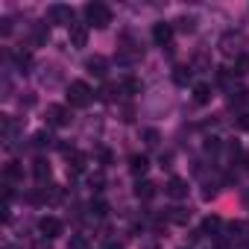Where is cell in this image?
Masks as SVG:
<instances>
[{"label": "cell", "instance_id": "cell-1", "mask_svg": "<svg viewBox=\"0 0 249 249\" xmlns=\"http://www.w3.org/2000/svg\"><path fill=\"white\" fill-rule=\"evenodd\" d=\"M85 18H88V24H94L97 30H103V27L111 24V9L106 3H88L85 6Z\"/></svg>", "mask_w": 249, "mask_h": 249}, {"label": "cell", "instance_id": "cell-2", "mask_svg": "<svg viewBox=\"0 0 249 249\" xmlns=\"http://www.w3.org/2000/svg\"><path fill=\"white\" fill-rule=\"evenodd\" d=\"M68 103H71L73 108L88 106V103H91V88H88V82H82V79L71 82V85H68Z\"/></svg>", "mask_w": 249, "mask_h": 249}, {"label": "cell", "instance_id": "cell-3", "mask_svg": "<svg viewBox=\"0 0 249 249\" xmlns=\"http://www.w3.org/2000/svg\"><path fill=\"white\" fill-rule=\"evenodd\" d=\"M38 231H41L47 240H53V237H59V234L65 231V226H62L59 217H41V220H38Z\"/></svg>", "mask_w": 249, "mask_h": 249}, {"label": "cell", "instance_id": "cell-4", "mask_svg": "<svg viewBox=\"0 0 249 249\" xmlns=\"http://www.w3.org/2000/svg\"><path fill=\"white\" fill-rule=\"evenodd\" d=\"M47 123H50V126H68V123H71V111L65 106H47Z\"/></svg>", "mask_w": 249, "mask_h": 249}, {"label": "cell", "instance_id": "cell-5", "mask_svg": "<svg viewBox=\"0 0 249 249\" xmlns=\"http://www.w3.org/2000/svg\"><path fill=\"white\" fill-rule=\"evenodd\" d=\"M47 18H50V21H56V24H68V27H73V12H71V6L56 3V6H50V9H47Z\"/></svg>", "mask_w": 249, "mask_h": 249}, {"label": "cell", "instance_id": "cell-6", "mask_svg": "<svg viewBox=\"0 0 249 249\" xmlns=\"http://www.w3.org/2000/svg\"><path fill=\"white\" fill-rule=\"evenodd\" d=\"M153 38H156L159 47H167V44L173 41V24H164V21L156 24V27H153Z\"/></svg>", "mask_w": 249, "mask_h": 249}, {"label": "cell", "instance_id": "cell-7", "mask_svg": "<svg viewBox=\"0 0 249 249\" xmlns=\"http://www.w3.org/2000/svg\"><path fill=\"white\" fill-rule=\"evenodd\" d=\"M164 191H167V196H170V199H182V196H188V182H185L182 176H173V179L167 182V188H164Z\"/></svg>", "mask_w": 249, "mask_h": 249}, {"label": "cell", "instance_id": "cell-8", "mask_svg": "<svg viewBox=\"0 0 249 249\" xmlns=\"http://www.w3.org/2000/svg\"><path fill=\"white\" fill-rule=\"evenodd\" d=\"M117 91H123V94H141L144 91V82L135 79V76H123L120 85H117Z\"/></svg>", "mask_w": 249, "mask_h": 249}, {"label": "cell", "instance_id": "cell-9", "mask_svg": "<svg viewBox=\"0 0 249 249\" xmlns=\"http://www.w3.org/2000/svg\"><path fill=\"white\" fill-rule=\"evenodd\" d=\"M71 44L73 47H85L88 44V27L85 24H73L71 27Z\"/></svg>", "mask_w": 249, "mask_h": 249}, {"label": "cell", "instance_id": "cell-10", "mask_svg": "<svg viewBox=\"0 0 249 249\" xmlns=\"http://www.w3.org/2000/svg\"><path fill=\"white\" fill-rule=\"evenodd\" d=\"M129 170H132V176H144V173L150 170V159H147V156H138V153H135V156L129 159Z\"/></svg>", "mask_w": 249, "mask_h": 249}, {"label": "cell", "instance_id": "cell-11", "mask_svg": "<svg viewBox=\"0 0 249 249\" xmlns=\"http://www.w3.org/2000/svg\"><path fill=\"white\" fill-rule=\"evenodd\" d=\"M208 100H211V85H208V82H196V85H194V103L205 106Z\"/></svg>", "mask_w": 249, "mask_h": 249}, {"label": "cell", "instance_id": "cell-12", "mask_svg": "<svg viewBox=\"0 0 249 249\" xmlns=\"http://www.w3.org/2000/svg\"><path fill=\"white\" fill-rule=\"evenodd\" d=\"M85 68H88V73H94V76H106V59H103V56H91V59L85 62Z\"/></svg>", "mask_w": 249, "mask_h": 249}, {"label": "cell", "instance_id": "cell-13", "mask_svg": "<svg viewBox=\"0 0 249 249\" xmlns=\"http://www.w3.org/2000/svg\"><path fill=\"white\" fill-rule=\"evenodd\" d=\"M135 196H138V199H144V202H147V199H153V196H156V185H153V182H147V179H144V182H138V185H135Z\"/></svg>", "mask_w": 249, "mask_h": 249}, {"label": "cell", "instance_id": "cell-14", "mask_svg": "<svg viewBox=\"0 0 249 249\" xmlns=\"http://www.w3.org/2000/svg\"><path fill=\"white\" fill-rule=\"evenodd\" d=\"M33 176H36L38 182H47V179H50V164H47L44 159H36V164H33Z\"/></svg>", "mask_w": 249, "mask_h": 249}, {"label": "cell", "instance_id": "cell-15", "mask_svg": "<svg viewBox=\"0 0 249 249\" xmlns=\"http://www.w3.org/2000/svg\"><path fill=\"white\" fill-rule=\"evenodd\" d=\"M220 229H223V220H220V217H208V220L202 223V231H208L214 240H217V237H223V234H220Z\"/></svg>", "mask_w": 249, "mask_h": 249}, {"label": "cell", "instance_id": "cell-16", "mask_svg": "<svg viewBox=\"0 0 249 249\" xmlns=\"http://www.w3.org/2000/svg\"><path fill=\"white\" fill-rule=\"evenodd\" d=\"M191 76H194V73H191V68H185V65L173 68V82H176V85H188V82H191Z\"/></svg>", "mask_w": 249, "mask_h": 249}, {"label": "cell", "instance_id": "cell-17", "mask_svg": "<svg viewBox=\"0 0 249 249\" xmlns=\"http://www.w3.org/2000/svg\"><path fill=\"white\" fill-rule=\"evenodd\" d=\"M50 38V30H47V24H36V30H33V44H44Z\"/></svg>", "mask_w": 249, "mask_h": 249}, {"label": "cell", "instance_id": "cell-18", "mask_svg": "<svg viewBox=\"0 0 249 249\" xmlns=\"http://www.w3.org/2000/svg\"><path fill=\"white\" fill-rule=\"evenodd\" d=\"M15 62H18V68L27 73V68L33 65V53H30V50H18V53H15Z\"/></svg>", "mask_w": 249, "mask_h": 249}, {"label": "cell", "instance_id": "cell-19", "mask_svg": "<svg viewBox=\"0 0 249 249\" xmlns=\"http://www.w3.org/2000/svg\"><path fill=\"white\" fill-rule=\"evenodd\" d=\"M3 179H6V185H9V182H15V179H21V167H18V161H9V164H6Z\"/></svg>", "mask_w": 249, "mask_h": 249}, {"label": "cell", "instance_id": "cell-20", "mask_svg": "<svg viewBox=\"0 0 249 249\" xmlns=\"http://www.w3.org/2000/svg\"><path fill=\"white\" fill-rule=\"evenodd\" d=\"M88 208H91V214H94V217H106V214H108V205H106V199H100V196H97V199H91V205H88Z\"/></svg>", "mask_w": 249, "mask_h": 249}, {"label": "cell", "instance_id": "cell-21", "mask_svg": "<svg viewBox=\"0 0 249 249\" xmlns=\"http://www.w3.org/2000/svg\"><path fill=\"white\" fill-rule=\"evenodd\" d=\"M33 144H36V147H50L53 138H50V132H36V135H33Z\"/></svg>", "mask_w": 249, "mask_h": 249}, {"label": "cell", "instance_id": "cell-22", "mask_svg": "<svg viewBox=\"0 0 249 249\" xmlns=\"http://www.w3.org/2000/svg\"><path fill=\"white\" fill-rule=\"evenodd\" d=\"M188 217H191V211H185V208H173V214H170L173 223H188Z\"/></svg>", "mask_w": 249, "mask_h": 249}, {"label": "cell", "instance_id": "cell-23", "mask_svg": "<svg viewBox=\"0 0 249 249\" xmlns=\"http://www.w3.org/2000/svg\"><path fill=\"white\" fill-rule=\"evenodd\" d=\"M234 73H249V56H237V62H234Z\"/></svg>", "mask_w": 249, "mask_h": 249}, {"label": "cell", "instance_id": "cell-24", "mask_svg": "<svg viewBox=\"0 0 249 249\" xmlns=\"http://www.w3.org/2000/svg\"><path fill=\"white\" fill-rule=\"evenodd\" d=\"M71 249H88V240H85L82 234H73V237H71Z\"/></svg>", "mask_w": 249, "mask_h": 249}, {"label": "cell", "instance_id": "cell-25", "mask_svg": "<svg viewBox=\"0 0 249 249\" xmlns=\"http://www.w3.org/2000/svg\"><path fill=\"white\" fill-rule=\"evenodd\" d=\"M144 138H147V144H150V147H156V144H159V132H156V129H144Z\"/></svg>", "mask_w": 249, "mask_h": 249}, {"label": "cell", "instance_id": "cell-26", "mask_svg": "<svg viewBox=\"0 0 249 249\" xmlns=\"http://www.w3.org/2000/svg\"><path fill=\"white\" fill-rule=\"evenodd\" d=\"M179 30L191 33V30H194V18H179Z\"/></svg>", "mask_w": 249, "mask_h": 249}, {"label": "cell", "instance_id": "cell-27", "mask_svg": "<svg viewBox=\"0 0 249 249\" xmlns=\"http://www.w3.org/2000/svg\"><path fill=\"white\" fill-rule=\"evenodd\" d=\"M237 126L249 132V114H240V117H237Z\"/></svg>", "mask_w": 249, "mask_h": 249}, {"label": "cell", "instance_id": "cell-28", "mask_svg": "<svg viewBox=\"0 0 249 249\" xmlns=\"http://www.w3.org/2000/svg\"><path fill=\"white\" fill-rule=\"evenodd\" d=\"M91 188L94 191H103V176H91Z\"/></svg>", "mask_w": 249, "mask_h": 249}, {"label": "cell", "instance_id": "cell-29", "mask_svg": "<svg viewBox=\"0 0 249 249\" xmlns=\"http://www.w3.org/2000/svg\"><path fill=\"white\" fill-rule=\"evenodd\" d=\"M33 249H50V240H38V243H36Z\"/></svg>", "mask_w": 249, "mask_h": 249}, {"label": "cell", "instance_id": "cell-30", "mask_svg": "<svg viewBox=\"0 0 249 249\" xmlns=\"http://www.w3.org/2000/svg\"><path fill=\"white\" fill-rule=\"evenodd\" d=\"M106 249H123L120 243H106Z\"/></svg>", "mask_w": 249, "mask_h": 249}]
</instances>
